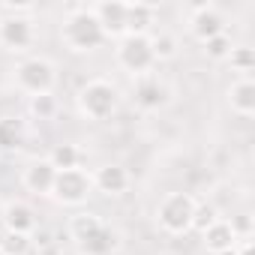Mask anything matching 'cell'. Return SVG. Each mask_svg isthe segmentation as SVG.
I'll return each mask as SVG.
<instances>
[{
    "instance_id": "cell-1",
    "label": "cell",
    "mask_w": 255,
    "mask_h": 255,
    "mask_svg": "<svg viewBox=\"0 0 255 255\" xmlns=\"http://www.w3.org/2000/svg\"><path fill=\"white\" fill-rule=\"evenodd\" d=\"M60 36H63V42H66V48H69V51H75V54L96 51V48L105 42L102 27H99V21H96L93 9H87V6L72 9V12L63 18Z\"/></svg>"
},
{
    "instance_id": "cell-2",
    "label": "cell",
    "mask_w": 255,
    "mask_h": 255,
    "mask_svg": "<svg viewBox=\"0 0 255 255\" xmlns=\"http://www.w3.org/2000/svg\"><path fill=\"white\" fill-rule=\"evenodd\" d=\"M75 102L87 120H108L117 111V87L105 78H93L78 90Z\"/></svg>"
},
{
    "instance_id": "cell-3",
    "label": "cell",
    "mask_w": 255,
    "mask_h": 255,
    "mask_svg": "<svg viewBox=\"0 0 255 255\" xmlns=\"http://www.w3.org/2000/svg\"><path fill=\"white\" fill-rule=\"evenodd\" d=\"M195 198L189 192H168L156 207V222L165 234H186L192 231Z\"/></svg>"
},
{
    "instance_id": "cell-4",
    "label": "cell",
    "mask_w": 255,
    "mask_h": 255,
    "mask_svg": "<svg viewBox=\"0 0 255 255\" xmlns=\"http://www.w3.org/2000/svg\"><path fill=\"white\" fill-rule=\"evenodd\" d=\"M15 84L21 93L27 96H42V93H51L54 84H57V69L51 60L45 57H27L15 66Z\"/></svg>"
},
{
    "instance_id": "cell-5",
    "label": "cell",
    "mask_w": 255,
    "mask_h": 255,
    "mask_svg": "<svg viewBox=\"0 0 255 255\" xmlns=\"http://www.w3.org/2000/svg\"><path fill=\"white\" fill-rule=\"evenodd\" d=\"M93 195V177L84 168H69V171H57L54 186H51V198L57 204L66 207H78Z\"/></svg>"
},
{
    "instance_id": "cell-6",
    "label": "cell",
    "mask_w": 255,
    "mask_h": 255,
    "mask_svg": "<svg viewBox=\"0 0 255 255\" xmlns=\"http://www.w3.org/2000/svg\"><path fill=\"white\" fill-rule=\"evenodd\" d=\"M117 63L129 72L132 78L147 75L156 66L153 48H150V36H123L117 42Z\"/></svg>"
},
{
    "instance_id": "cell-7",
    "label": "cell",
    "mask_w": 255,
    "mask_h": 255,
    "mask_svg": "<svg viewBox=\"0 0 255 255\" xmlns=\"http://www.w3.org/2000/svg\"><path fill=\"white\" fill-rule=\"evenodd\" d=\"M168 99H171V87L159 75L147 72V75L132 78V102L141 111H159L168 105Z\"/></svg>"
},
{
    "instance_id": "cell-8",
    "label": "cell",
    "mask_w": 255,
    "mask_h": 255,
    "mask_svg": "<svg viewBox=\"0 0 255 255\" xmlns=\"http://www.w3.org/2000/svg\"><path fill=\"white\" fill-rule=\"evenodd\" d=\"M33 39H36V30H33V21L27 15H3L0 18V48L3 51L21 54L33 45Z\"/></svg>"
},
{
    "instance_id": "cell-9",
    "label": "cell",
    "mask_w": 255,
    "mask_h": 255,
    "mask_svg": "<svg viewBox=\"0 0 255 255\" xmlns=\"http://www.w3.org/2000/svg\"><path fill=\"white\" fill-rule=\"evenodd\" d=\"M189 30H192V36H195L198 42H207V39L225 33V18H222V12H219L216 6L201 3V6H195V12H192V18H189Z\"/></svg>"
},
{
    "instance_id": "cell-10",
    "label": "cell",
    "mask_w": 255,
    "mask_h": 255,
    "mask_svg": "<svg viewBox=\"0 0 255 255\" xmlns=\"http://www.w3.org/2000/svg\"><path fill=\"white\" fill-rule=\"evenodd\" d=\"M93 15L102 27L105 39L108 36H120V39L126 36V3H120V0H102V3L93 6Z\"/></svg>"
},
{
    "instance_id": "cell-11",
    "label": "cell",
    "mask_w": 255,
    "mask_h": 255,
    "mask_svg": "<svg viewBox=\"0 0 255 255\" xmlns=\"http://www.w3.org/2000/svg\"><path fill=\"white\" fill-rule=\"evenodd\" d=\"M0 219H3V228L12 231V234H33L36 231V210L27 204V201H9L3 207V213H0Z\"/></svg>"
},
{
    "instance_id": "cell-12",
    "label": "cell",
    "mask_w": 255,
    "mask_h": 255,
    "mask_svg": "<svg viewBox=\"0 0 255 255\" xmlns=\"http://www.w3.org/2000/svg\"><path fill=\"white\" fill-rule=\"evenodd\" d=\"M90 177H93V189L102 192V195H123L129 189V171L117 162H108V165L96 168V174H90Z\"/></svg>"
},
{
    "instance_id": "cell-13",
    "label": "cell",
    "mask_w": 255,
    "mask_h": 255,
    "mask_svg": "<svg viewBox=\"0 0 255 255\" xmlns=\"http://www.w3.org/2000/svg\"><path fill=\"white\" fill-rule=\"evenodd\" d=\"M54 177H57V171H54V165H51L48 159H33V162L24 168L21 183H24V189L33 192V195H51Z\"/></svg>"
},
{
    "instance_id": "cell-14",
    "label": "cell",
    "mask_w": 255,
    "mask_h": 255,
    "mask_svg": "<svg viewBox=\"0 0 255 255\" xmlns=\"http://www.w3.org/2000/svg\"><path fill=\"white\" fill-rule=\"evenodd\" d=\"M201 243H204V249H207L210 255H222V252L234 249L240 240H237V234L231 231L228 219H216V222H210V225L201 231Z\"/></svg>"
},
{
    "instance_id": "cell-15",
    "label": "cell",
    "mask_w": 255,
    "mask_h": 255,
    "mask_svg": "<svg viewBox=\"0 0 255 255\" xmlns=\"http://www.w3.org/2000/svg\"><path fill=\"white\" fill-rule=\"evenodd\" d=\"M156 24V6L150 3H126V36H150V27Z\"/></svg>"
},
{
    "instance_id": "cell-16",
    "label": "cell",
    "mask_w": 255,
    "mask_h": 255,
    "mask_svg": "<svg viewBox=\"0 0 255 255\" xmlns=\"http://www.w3.org/2000/svg\"><path fill=\"white\" fill-rule=\"evenodd\" d=\"M75 246H78V255H111V252H117V246H120V234H117L114 228L102 225V228H96L87 240H81V243H75Z\"/></svg>"
},
{
    "instance_id": "cell-17",
    "label": "cell",
    "mask_w": 255,
    "mask_h": 255,
    "mask_svg": "<svg viewBox=\"0 0 255 255\" xmlns=\"http://www.w3.org/2000/svg\"><path fill=\"white\" fill-rule=\"evenodd\" d=\"M228 105H231L234 114L252 117L255 114V81L252 78H237L228 87Z\"/></svg>"
},
{
    "instance_id": "cell-18",
    "label": "cell",
    "mask_w": 255,
    "mask_h": 255,
    "mask_svg": "<svg viewBox=\"0 0 255 255\" xmlns=\"http://www.w3.org/2000/svg\"><path fill=\"white\" fill-rule=\"evenodd\" d=\"M24 144V123L18 117H0V150H18Z\"/></svg>"
},
{
    "instance_id": "cell-19",
    "label": "cell",
    "mask_w": 255,
    "mask_h": 255,
    "mask_svg": "<svg viewBox=\"0 0 255 255\" xmlns=\"http://www.w3.org/2000/svg\"><path fill=\"white\" fill-rule=\"evenodd\" d=\"M48 162L54 165V171H69V168H78L81 165V150L69 141L63 144H54L51 153H48Z\"/></svg>"
},
{
    "instance_id": "cell-20",
    "label": "cell",
    "mask_w": 255,
    "mask_h": 255,
    "mask_svg": "<svg viewBox=\"0 0 255 255\" xmlns=\"http://www.w3.org/2000/svg\"><path fill=\"white\" fill-rule=\"evenodd\" d=\"M105 222L96 216V213H90V210H81V213H75L72 219H69V237L75 240V243H81V240H87L96 228H102Z\"/></svg>"
},
{
    "instance_id": "cell-21",
    "label": "cell",
    "mask_w": 255,
    "mask_h": 255,
    "mask_svg": "<svg viewBox=\"0 0 255 255\" xmlns=\"http://www.w3.org/2000/svg\"><path fill=\"white\" fill-rule=\"evenodd\" d=\"M150 48H153V60L159 63V60H174V57H177L180 42H177V36H174V33L159 30V33H153V36H150Z\"/></svg>"
},
{
    "instance_id": "cell-22",
    "label": "cell",
    "mask_w": 255,
    "mask_h": 255,
    "mask_svg": "<svg viewBox=\"0 0 255 255\" xmlns=\"http://www.w3.org/2000/svg\"><path fill=\"white\" fill-rule=\"evenodd\" d=\"M228 63L234 72H240V78H249V72L255 69V51L249 45H234L228 54Z\"/></svg>"
},
{
    "instance_id": "cell-23",
    "label": "cell",
    "mask_w": 255,
    "mask_h": 255,
    "mask_svg": "<svg viewBox=\"0 0 255 255\" xmlns=\"http://www.w3.org/2000/svg\"><path fill=\"white\" fill-rule=\"evenodd\" d=\"M27 252H30V237L27 234L3 231V237H0V255H27Z\"/></svg>"
},
{
    "instance_id": "cell-24",
    "label": "cell",
    "mask_w": 255,
    "mask_h": 255,
    "mask_svg": "<svg viewBox=\"0 0 255 255\" xmlns=\"http://www.w3.org/2000/svg\"><path fill=\"white\" fill-rule=\"evenodd\" d=\"M201 45H204V54H207L210 60H228V54H231V48H234V42H231L228 33H219V36H213V39H207V42H201Z\"/></svg>"
},
{
    "instance_id": "cell-25",
    "label": "cell",
    "mask_w": 255,
    "mask_h": 255,
    "mask_svg": "<svg viewBox=\"0 0 255 255\" xmlns=\"http://www.w3.org/2000/svg\"><path fill=\"white\" fill-rule=\"evenodd\" d=\"M30 114L39 120H51L57 114V99L54 93H42V96H30Z\"/></svg>"
},
{
    "instance_id": "cell-26",
    "label": "cell",
    "mask_w": 255,
    "mask_h": 255,
    "mask_svg": "<svg viewBox=\"0 0 255 255\" xmlns=\"http://www.w3.org/2000/svg\"><path fill=\"white\" fill-rule=\"evenodd\" d=\"M219 216H216V210L210 207V204H195V216H192V228H198V231H204L210 222H216Z\"/></svg>"
},
{
    "instance_id": "cell-27",
    "label": "cell",
    "mask_w": 255,
    "mask_h": 255,
    "mask_svg": "<svg viewBox=\"0 0 255 255\" xmlns=\"http://www.w3.org/2000/svg\"><path fill=\"white\" fill-rule=\"evenodd\" d=\"M237 255H252V240H240L237 243Z\"/></svg>"
},
{
    "instance_id": "cell-28",
    "label": "cell",
    "mask_w": 255,
    "mask_h": 255,
    "mask_svg": "<svg viewBox=\"0 0 255 255\" xmlns=\"http://www.w3.org/2000/svg\"><path fill=\"white\" fill-rule=\"evenodd\" d=\"M222 255H237V246H234V249H228V252H222Z\"/></svg>"
}]
</instances>
